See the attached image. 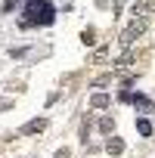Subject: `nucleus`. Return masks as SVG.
Returning a JSON list of instances; mask_svg holds the SVG:
<instances>
[{
	"label": "nucleus",
	"mask_w": 155,
	"mask_h": 158,
	"mask_svg": "<svg viewBox=\"0 0 155 158\" xmlns=\"http://www.w3.org/2000/svg\"><path fill=\"white\" fill-rule=\"evenodd\" d=\"M56 19V6L50 0H28L25 3V19H22V28H31V25H53Z\"/></svg>",
	"instance_id": "nucleus-1"
},
{
	"label": "nucleus",
	"mask_w": 155,
	"mask_h": 158,
	"mask_svg": "<svg viewBox=\"0 0 155 158\" xmlns=\"http://www.w3.org/2000/svg\"><path fill=\"white\" fill-rule=\"evenodd\" d=\"M143 31H146V16H136V19H133V22L121 31V47H130V44H133Z\"/></svg>",
	"instance_id": "nucleus-2"
},
{
	"label": "nucleus",
	"mask_w": 155,
	"mask_h": 158,
	"mask_svg": "<svg viewBox=\"0 0 155 158\" xmlns=\"http://www.w3.org/2000/svg\"><path fill=\"white\" fill-rule=\"evenodd\" d=\"M47 124H50L47 118H34V121H28V124H25L19 133H22V136H31V133H44V130H47Z\"/></svg>",
	"instance_id": "nucleus-3"
},
{
	"label": "nucleus",
	"mask_w": 155,
	"mask_h": 158,
	"mask_svg": "<svg viewBox=\"0 0 155 158\" xmlns=\"http://www.w3.org/2000/svg\"><path fill=\"white\" fill-rule=\"evenodd\" d=\"M130 102H133V109H140V112H152L155 106H152V99L149 96H143V93H133L130 96Z\"/></svg>",
	"instance_id": "nucleus-4"
},
{
	"label": "nucleus",
	"mask_w": 155,
	"mask_h": 158,
	"mask_svg": "<svg viewBox=\"0 0 155 158\" xmlns=\"http://www.w3.org/2000/svg\"><path fill=\"white\" fill-rule=\"evenodd\" d=\"M106 152H109V155H121V152H124V139H121V136H109V139H106Z\"/></svg>",
	"instance_id": "nucleus-5"
},
{
	"label": "nucleus",
	"mask_w": 155,
	"mask_h": 158,
	"mask_svg": "<svg viewBox=\"0 0 155 158\" xmlns=\"http://www.w3.org/2000/svg\"><path fill=\"white\" fill-rule=\"evenodd\" d=\"M112 106V96L109 93H96V96H90V109H109Z\"/></svg>",
	"instance_id": "nucleus-6"
},
{
	"label": "nucleus",
	"mask_w": 155,
	"mask_h": 158,
	"mask_svg": "<svg viewBox=\"0 0 155 158\" xmlns=\"http://www.w3.org/2000/svg\"><path fill=\"white\" fill-rule=\"evenodd\" d=\"M136 130H140V136H152V121L149 118H136Z\"/></svg>",
	"instance_id": "nucleus-7"
},
{
	"label": "nucleus",
	"mask_w": 155,
	"mask_h": 158,
	"mask_svg": "<svg viewBox=\"0 0 155 158\" xmlns=\"http://www.w3.org/2000/svg\"><path fill=\"white\" fill-rule=\"evenodd\" d=\"M106 59H109V47H99V50L90 56V62H93V65H103Z\"/></svg>",
	"instance_id": "nucleus-8"
},
{
	"label": "nucleus",
	"mask_w": 155,
	"mask_h": 158,
	"mask_svg": "<svg viewBox=\"0 0 155 158\" xmlns=\"http://www.w3.org/2000/svg\"><path fill=\"white\" fill-rule=\"evenodd\" d=\"M81 40H84V47H93V44H96V31H93V28H84V31H81Z\"/></svg>",
	"instance_id": "nucleus-9"
},
{
	"label": "nucleus",
	"mask_w": 155,
	"mask_h": 158,
	"mask_svg": "<svg viewBox=\"0 0 155 158\" xmlns=\"http://www.w3.org/2000/svg\"><path fill=\"white\" fill-rule=\"evenodd\" d=\"M99 130H103V133H112V130H115V121H112V118H99Z\"/></svg>",
	"instance_id": "nucleus-10"
},
{
	"label": "nucleus",
	"mask_w": 155,
	"mask_h": 158,
	"mask_svg": "<svg viewBox=\"0 0 155 158\" xmlns=\"http://www.w3.org/2000/svg\"><path fill=\"white\" fill-rule=\"evenodd\" d=\"M112 81V74H103V77H96V81H93V87H106Z\"/></svg>",
	"instance_id": "nucleus-11"
},
{
	"label": "nucleus",
	"mask_w": 155,
	"mask_h": 158,
	"mask_svg": "<svg viewBox=\"0 0 155 158\" xmlns=\"http://www.w3.org/2000/svg\"><path fill=\"white\" fill-rule=\"evenodd\" d=\"M16 3H19V0H3V13H13V10H16Z\"/></svg>",
	"instance_id": "nucleus-12"
},
{
	"label": "nucleus",
	"mask_w": 155,
	"mask_h": 158,
	"mask_svg": "<svg viewBox=\"0 0 155 158\" xmlns=\"http://www.w3.org/2000/svg\"><path fill=\"white\" fill-rule=\"evenodd\" d=\"M53 158H71V152H68V149H65V146H62V149H59V152H56V155H53Z\"/></svg>",
	"instance_id": "nucleus-13"
},
{
	"label": "nucleus",
	"mask_w": 155,
	"mask_h": 158,
	"mask_svg": "<svg viewBox=\"0 0 155 158\" xmlns=\"http://www.w3.org/2000/svg\"><path fill=\"white\" fill-rule=\"evenodd\" d=\"M146 10H149V13H155V0H146Z\"/></svg>",
	"instance_id": "nucleus-14"
},
{
	"label": "nucleus",
	"mask_w": 155,
	"mask_h": 158,
	"mask_svg": "<svg viewBox=\"0 0 155 158\" xmlns=\"http://www.w3.org/2000/svg\"><path fill=\"white\" fill-rule=\"evenodd\" d=\"M121 3H124V0H121Z\"/></svg>",
	"instance_id": "nucleus-15"
}]
</instances>
